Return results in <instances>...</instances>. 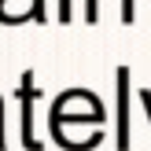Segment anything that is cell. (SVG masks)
<instances>
[{
    "instance_id": "2",
    "label": "cell",
    "mask_w": 151,
    "mask_h": 151,
    "mask_svg": "<svg viewBox=\"0 0 151 151\" xmlns=\"http://www.w3.org/2000/svg\"><path fill=\"white\" fill-rule=\"evenodd\" d=\"M114 92H118V114H114V144L118 151H129V66H118L114 74Z\"/></svg>"
},
{
    "instance_id": "3",
    "label": "cell",
    "mask_w": 151,
    "mask_h": 151,
    "mask_svg": "<svg viewBox=\"0 0 151 151\" xmlns=\"http://www.w3.org/2000/svg\"><path fill=\"white\" fill-rule=\"evenodd\" d=\"M59 22H70V0H59Z\"/></svg>"
},
{
    "instance_id": "1",
    "label": "cell",
    "mask_w": 151,
    "mask_h": 151,
    "mask_svg": "<svg viewBox=\"0 0 151 151\" xmlns=\"http://www.w3.org/2000/svg\"><path fill=\"white\" fill-rule=\"evenodd\" d=\"M37 96H41V88L33 85V70H26L22 74V85H19V103H22V147H29V151L44 147L37 140V133H33V103H37Z\"/></svg>"
}]
</instances>
